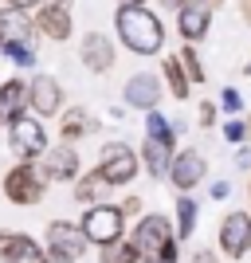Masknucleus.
Returning a JSON list of instances; mask_svg holds the SVG:
<instances>
[{
	"mask_svg": "<svg viewBox=\"0 0 251 263\" xmlns=\"http://www.w3.org/2000/svg\"><path fill=\"white\" fill-rule=\"evenodd\" d=\"M231 197V185L228 181H216V185H212V200H228Z\"/></svg>",
	"mask_w": 251,
	"mask_h": 263,
	"instance_id": "2f4dec72",
	"label": "nucleus"
},
{
	"mask_svg": "<svg viewBox=\"0 0 251 263\" xmlns=\"http://www.w3.org/2000/svg\"><path fill=\"white\" fill-rule=\"evenodd\" d=\"M83 252H87V236H83L79 224H67V220L47 224V255L51 259L75 263V259H83Z\"/></svg>",
	"mask_w": 251,
	"mask_h": 263,
	"instance_id": "0eeeda50",
	"label": "nucleus"
},
{
	"mask_svg": "<svg viewBox=\"0 0 251 263\" xmlns=\"http://www.w3.org/2000/svg\"><path fill=\"white\" fill-rule=\"evenodd\" d=\"M220 130H224V138H228L231 145H240L243 138H247V122H240V118H236V114H231V118L224 122V126H220Z\"/></svg>",
	"mask_w": 251,
	"mask_h": 263,
	"instance_id": "c85d7f7f",
	"label": "nucleus"
},
{
	"mask_svg": "<svg viewBox=\"0 0 251 263\" xmlns=\"http://www.w3.org/2000/svg\"><path fill=\"white\" fill-rule=\"evenodd\" d=\"M212 0H185L181 8H177V28L185 35V44H197L208 35V24H212Z\"/></svg>",
	"mask_w": 251,
	"mask_h": 263,
	"instance_id": "9d476101",
	"label": "nucleus"
},
{
	"mask_svg": "<svg viewBox=\"0 0 251 263\" xmlns=\"http://www.w3.org/2000/svg\"><path fill=\"white\" fill-rule=\"evenodd\" d=\"M28 83H20V79H8L4 87H0V122H12L20 118V114H28Z\"/></svg>",
	"mask_w": 251,
	"mask_h": 263,
	"instance_id": "6ab92c4d",
	"label": "nucleus"
},
{
	"mask_svg": "<svg viewBox=\"0 0 251 263\" xmlns=\"http://www.w3.org/2000/svg\"><path fill=\"white\" fill-rule=\"evenodd\" d=\"M44 185H47L44 173H40L32 161H20L4 173V197H8L12 204H24V209H32V204L44 200Z\"/></svg>",
	"mask_w": 251,
	"mask_h": 263,
	"instance_id": "20e7f679",
	"label": "nucleus"
},
{
	"mask_svg": "<svg viewBox=\"0 0 251 263\" xmlns=\"http://www.w3.org/2000/svg\"><path fill=\"white\" fill-rule=\"evenodd\" d=\"M188 263H220V255L212 252V248H200V252H192V259Z\"/></svg>",
	"mask_w": 251,
	"mask_h": 263,
	"instance_id": "7c9ffc66",
	"label": "nucleus"
},
{
	"mask_svg": "<svg viewBox=\"0 0 251 263\" xmlns=\"http://www.w3.org/2000/svg\"><path fill=\"white\" fill-rule=\"evenodd\" d=\"M83 236H87V243H94V248H106V243L122 240V232H126V212L118 209V204H87V216H83Z\"/></svg>",
	"mask_w": 251,
	"mask_h": 263,
	"instance_id": "7ed1b4c3",
	"label": "nucleus"
},
{
	"mask_svg": "<svg viewBox=\"0 0 251 263\" xmlns=\"http://www.w3.org/2000/svg\"><path fill=\"white\" fill-rule=\"evenodd\" d=\"M243 75H251V59H247V67H243Z\"/></svg>",
	"mask_w": 251,
	"mask_h": 263,
	"instance_id": "a19ab883",
	"label": "nucleus"
},
{
	"mask_svg": "<svg viewBox=\"0 0 251 263\" xmlns=\"http://www.w3.org/2000/svg\"><path fill=\"white\" fill-rule=\"evenodd\" d=\"M8 145L20 161H35V157H44V149H47V130L32 114H20V118L8 122Z\"/></svg>",
	"mask_w": 251,
	"mask_h": 263,
	"instance_id": "423d86ee",
	"label": "nucleus"
},
{
	"mask_svg": "<svg viewBox=\"0 0 251 263\" xmlns=\"http://www.w3.org/2000/svg\"><path fill=\"white\" fill-rule=\"evenodd\" d=\"M28 106L40 114V118H51V114H59V106H63V87H59V79L51 75H35L32 87H28Z\"/></svg>",
	"mask_w": 251,
	"mask_h": 263,
	"instance_id": "ddd939ff",
	"label": "nucleus"
},
{
	"mask_svg": "<svg viewBox=\"0 0 251 263\" xmlns=\"http://www.w3.org/2000/svg\"><path fill=\"white\" fill-rule=\"evenodd\" d=\"M173 134L169 138H145V145H142V165H145V173L149 177H169V165H173Z\"/></svg>",
	"mask_w": 251,
	"mask_h": 263,
	"instance_id": "f3484780",
	"label": "nucleus"
},
{
	"mask_svg": "<svg viewBox=\"0 0 251 263\" xmlns=\"http://www.w3.org/2000/svg\"><path fill=\"white\" fill-rule=\"evenodd\" d=\"M122 4H145V0H122Z\"/></svg>",
	"mask_w": 251,
	"mask_h": 263,
	"instance_id": "ea45409f",
	"label": "nucleus"
},
{
	"mask_svg": "<svg viewBox=\"0 0 251 263\" xmlns=\"http://www.w3.org/2000/svg\"><path fill=\"white\" fill-rule=\"evenodd\" d=\"M122 212H126V216H138V212H142V200H138V197H130L126 204H122Z\"/></svg>",
	"mask_w": 251,
	"mask_h": 263,
	"instance_id": "72a5a7b5",
	"label": "nucleus"
},
{
	"mask_svg": "<svg viewBox=\"0 0 251 263\" xmlns=\"http://www.w3.org/2000/svg\"><path fill=\"white\" fill-rule=\"evenodd\" d=\"M0 51L8 55L16 67H35V44L32 40H8V44H0Z\"/></svg>",
	"mask_w": 251,
	"mask_h": 263,
	"instance_id": "393cba45",
	"label": "nucleus"
},
{
	"mask_svg": "<svg viewBox=\"0 0 251 263\" xmlns=\"http://www.w3.org/2000/svg\"><path fill=\"white\" fill-rule=\"evenodd\" d=\"M40 173L44 181H75L79 177V154L71 142H59L55 149H44V161H40Z\"/></svg>",
	"mask_w": 251,
	"mask_h": 263,
	"instance_id": "f8f14e48",
	"label": "nucleus"
},
{
	"mask_svg": "<svg viewBox=\"0 0 251 263\" xmlns=\"http://www.w3.org/2000/svg\"><path fill=\"white\" fill-rule=\"evenodd\" d=\"M106 193H110V181L94 169V173H87L83 181H79L75 200H83V204H102V200H106Z\"/></svg>",
	"mask_w": 251,
	"mask_h": 263,
	"instance_id": "aec40b11",
	"label": "nucleus"
},
{
	"mask_svg": "<svg viewBox=\"0 0 251 263\" xmlns=\"http://www.w3.org/2000/svg\"><path fill=\"white\" fill-rule=\"evenodd\" d=\"M145 134H149V138H169V134H173V122L153 106V110H145Z\"/></svg>",
	"mask_w": 251,
	"mask_h": 263,
	"instance_id": "bb28decb",
	"label": "nucleus"
},
{
	"mask_svg": "<svg viewBox=\"0 0 251 263\" xmlns=\"http://www.w3.org/2000/svg\"><path fill=\"white\" fill-rule=\"evenodd\" d=\"M40 4H59V8H71L75 0H40Z\"/></svg>",
	"mask_w": 251,
	"mask_h": 263,
	"instance_id": "e433bc0d",
	"label": "nucleus"
},
{
	"mask_svg": "<svg viewBox=\"0 0 251 263\" xmlns=\"http://www.w3.org/2000/svg\"><path fill=\"white\" fill-rule=\"evenodd\" d=\"M35 24H32V12L28 8H12L4 4L0 8V44H8V40H32Z\"/></svg>",
	"mask_w": 251,
	"mask_h": 263,
	"instance_id": "a211bd4d",
	"label": "nucleus"
},
{
	"mask_svg": "<svg viewBox=\"0 0 251 263\" xmlns=\"http://www.w3.org/2000/svg\"><path fill=\"white\" fill-rule=\"evenodd\" d=\"M4 4H12V8H28V12H32V4H40V0H4Z\"/></svg>",
	"mask_w": 251,
	"mask_h": 263,
	"instance_id": "f704fd0d",
	"label": "nucleus"
},
{
	"mask_svg": "<svg viewBox=\"0 0 251 263\" xmlns=\"http://www.w3.org/2000/svg\"><path fill=\"white\" fill-rule=\"evenodd\" d=\"M145 263H177V259H145Z\"/></svg>",
	"mask_w": 251,
	"mask_h": 263,
	"instance_id": "58836bf2",
	"label": "nucleus"
},
{
	"mask_svg": "<svg viewBox=\"0 0 251 263\" xmlns=\"http://www.w3.org/2000/svg\"><path fill=\"white\" fill-rule=\"evenodd\" d=\"M51 263H67V259H51Z\"/></svg>",
	"mask_w": 251,
	"mask_h": 263,
	"instance_id": "79ce46f5",
	"label": "nucleus"
},
{
	"mask_svg": "<svg viewBox=\"0 0 251 263\" xmlns=\"http://www.w3.org/2000/svg\"><path fill=\"white\" fill-rule=\"evenodd\" d=\"M110 185H130L138 169H142V154H133L126 142H106L99 154V165H94Z\"/></svg>",
	"mask_w": 251,
	"mask_h": 263,
	"instance_id": "39448f33",
	"label": "nucleus"
},
{
	"mask_svg": "<svg viewBox=\"0 0 251 263\" xmlns=\"http://www.w3.org/2000/svg\"><path fill=\"white\" fill-rule=\"evenodd\" d=\"M204 173H208V161L197 154V149H181V154H173L169 181H173L177 193H192V189L204 181Z\"/></svg>",
	"mask_w": 251,
	"mask_h": 263,
	"instance_id": "1a4fd4ad",
	"label": "nucleus"
},
{
	"mask_svg": "<svg viewBox=\"0 0 251 263\" xmlns=\"http://www.w3.org/2000/svg\"><path fill=\"white\" fill-rule=\"evenodd\" d=\"M181 67H185V75H188V83H192V87H200V83H204V67H200V55H197V47L192 44H185L181 47Z\"/></svg>",
	"mask_w": 251,
	"mask_h": 263,
	"instance_id": "a878e982",
	"label": "nucleus"
},
{
	"mask_svg": "<svg viewBox=\"0 0 251 263\" xmlns=\"http://www.w3.org/2000/svg\"><path fill=\"white\" fill-rule=\"evenodd\" d=\"M200 126H204V130H212V126H216V106H212V102H204V106H200Z\"/></svg>",
	"mask_w": 251,
	"mask_h": 263,
	"instance_id": "c756f323",
	"label": "nucleus"
},
{
	"mask_svg": "<svg viewBox=\"0 0 251 263\" xmlns=\"http://www.w3.org/2000/svg\"><path fill=\"white\" fill-rule=\"evenodd\" d=\"M240 16H243V20L251 24V0H240Z\"/></svg>",
	"mask_w": 251,
	"mask_h": 263,
	"instance_id": "c9c22d12",
	"label": "nucleus"
},
{
	"mask_svg": "<svg viewBox=\"0 0 251 263\" xmlns=\"http://www.w3.org/2000/svg\"><path fill=\"white\" fill-rule=\"evenodd\" d=\"M161 4H169V8H181V4H185V0H161Z\"/></svg>",
	"mask_w": 251,
	"mask_h": 263,
	"instance_id": "4c0bfd02",
	"label": "nucleus"
},
{
	"mask_svg": "<svg viewBox=\"0 0 251 263\" xmlns=\"http://www.w3.org/2000/svg\"><path fill=\"white\" fill-rule=\"evenodd\" d=\"M236 165H240V169H251V149L243 142H240V154H236Z\"/></svg>",
	"mask_w": 251,
	"mask_h": 263,
	"instance_id": "473e14b6",
	"label": "nucleus"
},
{
	"mask_svg": "<svg viewBox=\"0 0 251 263\" xmlns=\"http://www.w3.org/2000/svg\"><path fill=\"white\" fill-rule=\"evenodd\" d=\"M0 263H51V255L24 232H0Z\"/></svg>",
	"mask_w": 251,
	"mask_h": 263,
	"instance_id": "9b49d317",
	"label": "nucleus"
},
{
	"mask_svg": "<svg viewBox=\"0 0 251 263\" xmlns=\"http://www.w3.org/2000/svg\"><path fill=\"white\" fill-rule=\"evenodd\" d=\"M247 130H251V126H247Z\"/></svg>",
	"mask_w": 251,
	"mask_h": 263,
	"instance_id": "37998d69",
	"label": "nucleus"
},
{
	"mask_svg": "<svg viewBox=\"0 0 251 263\" xmlns=\"http://www.w3.org/2000/svg\"><path fill=\"white\" fill-rule=\"evenodd\" d=\"M220 110H224V114H240L243 110V95L236 87H224L220 90Z\"/></svg>",
	"mask_w": 251,
	"mask_h": 263,
	"instance_id": "cd10ccee",
	"label": "nucleus"
},
{
	"mask_svg": "<svg viewBox=\"0 0 251 263\" xmlns=\"http://www.w3.org/2000/svg\"><path fill=\"white\" fill-rule=\"evenodd\" d=\"M114 28L133 55H157L165 47V24L145 4H122L114 12Z\"/></svg>",
	"mask_w": 251,
	"mask_h": 263,
	"instance_id": "f257e3e1",
	"label": "nucleus"
},
{
	"mask_svg": "<svg viewBox=\"0 0 251 263\" xmlns=\"http://www.w3.org/2000/svg\"><path fill=\"white\" fill-rule=\"evenodd\" d=\"M79 55H83V67L94 71V75H102V71L114 67V44H110V35H102V32H87L83 35Z\"/></svg>",
	"mask_w": 251,
	"mask_h": 263,
	"instance_id": "4468645a",
	"label": "nucleus"
},
{
	"mask_svg": "<svg viewBox=\"0 0 251 263\" xmlns=\"http://www.w3.org/2000/svg\"><path fill=\"white\" fill-rule=\"evenodd\" d=\"M102 263H142V252L133 240H114L102 248Z\"/></svg>",
	"mask_w": 251,
	"mask_h": 263,
	"instance_id": "b1692460",
	"label": "nucleus"
},
{
	"mask_svg": "<svg viewBox=\"0 0 251 263\" xmlns=\"http://www.w3.org/2000/svg\"><path fill=\"white\" fill-rule=\"evenodd\" d=\"M90 130H94V126H90V114L83 106H75V110H67V114H63L59 138H63V142H79V138H87Z\"/></svg>",
	"mask_w": 251,
	"mask_h": 263,
	"instance_id": "412c9836",
	"label": "nucleus"
},
{
	"mask_svg": "<svg viewBox=\"0 0 251 263\" xmlns=\"http://www.w3.org/2000/svg\"><path fill=\"white\" fill-rule=\"evenodd\" d=\"M192 232H197V200L181 193L177 197V240H188Z\"/></svg>",
	"mask_w": 251,
	"mask_h": 263,
	"instance_id": "4be33fe9",
	"label": "nucleus"
},
{
	"mask_svg": "<svg viewBox=\"0 0 251 263\" xmlns=\"http://www.w3.org/2000/svg\"><path fill=\"white\" fill-rule=\"evenodd\" d=\"M220 252L228 259H243L251 252V216L247 212H228L220 220Z\"/></svg>",
	"mask_w": 251,
	"mask_h": 263,
	"instance_id": "6e6552de",
	"label": "nucleus"
},
{
	"mask_svg": "<svg viewBox=\"0 0 251 263\" xmlns=\"http://www.w3.org/2000/svg\"><path fill=\"white\" fill-rule=\"evenodd\" d=\"M133 243H138L142 259H177V232L169 228V220L161 212H149L138 220Z\"/></svg>",
	"mask_w": 251,
	"mask_h": 263,
	"instance_id": "f03ea898",
	"label": "nucleus"
},
{
	"mask_svg": "<svg viewBox=\"0 0 251 263\" xmlns=\"http://www.w3.org/2000/svg\"><path fill=\"white\" fill-rule=\"evenodd\" d=\"M32 24H35V32H40V35L63 44L67 35H71V8H59V4H35Z\"/></svg>",
	"mask_w": 251,
	"mask_h": 263,
	"instance_id": "2eb2a0df",
	"label": "nucleus"
},
{
	"mask_svg": "<svg viewBox=\"0 0 251 263\" xmlns=\"http://www.w3.org/2000/svg\"><path fill=\"white\" fill-rule=\"evenodd\" d=\"M122 99H126V106H133V110H153L157 99H161V83H157V75H145L142 71V75L126 79Z\"/></svg>",
	"mask_w": 251,
	"mask_h": 263,
	"instance_id": "dca6fc26",
	"label": "nucleus"
},
{
	"mask_svg": "<svg viewBox=\"0 0 251 263\" xmlns=\"http://www.w3.org/2000/svg\"><path fill=\"white\" fill-rule=\"evenodd\" d=\"M165 83H169V90H173V99H188V75H185V67H181V55H169L165 59Z\"/></svg>",
	"mask_w": 251,
	"mask_h": 263,
	"instance_id": "5701e85b",
	"label": "nucleus"
}]
</instances>
